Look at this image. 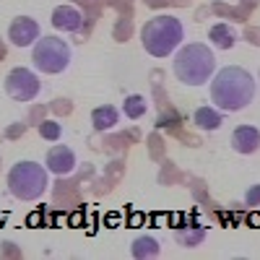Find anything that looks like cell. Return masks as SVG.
Wrapping results in <instances>:
<instances>
[{
    "mask_svg": "<svg viewBox=\"0 0 260 260\" xmlns=\"http://www.w3.org/2000/svg\"><path fill=\"white\" fill-rule=\"evenodd\" d=\"M192 120H195V125L203 127V130H219V127H221V122H224L221 112L211 110V107H201V110H195Z\"/></svg>",
    "mask_w": 260,
    "mask_h": 260,
    "instance_id": "obj_13",
    "label": "cell"
},
{
    "mask_svg": "<svg viewBox=\"0 0 260 260\" xmlns=\"http://www.w3.org/2000/svg\"><path fill=\"white\" fill-rule=\"evenodd\" d=\"M39 37H42V29H39L37 21L29 18V16L13 18V24L8 26V39H11V45H16V47H31Z\"/></svg>",
    "mask_w": 260,
    "mask_h": 260,
    "instance_id": "obj_7",
    "label": "cell"
},
{
    "mask_svg": "<svg viewBox=\"0 0 260 260\" xmlns=\"http://www.w3.org/2000/svg\"><path fill=\"white\" fill-rule=\"evenodd\" d=\"M47 172H55V175H71L76 169V154L71 146H52L47 151V159H45Z\"/></svg>",
    "mask_w": 260,
    "mask_h": 260,
    "instance_id": "obj_8",
    "label": "cell"
},
{
    "mask_svg": "<svg viewBox=\"0 0 260 260\" xmlns=\"http://www.w3.org/2000/svg\"><path fill=\"white\" fill-rule=\"evenodd\" d=\"M232 148L240 154H255L260 148V130L252 125H240L232 133Z\"/></svg>",
    "mask_w": 260,
    "mask_h": 260,
    "instance_id": "obj_9",
    "label": "cell"
},
{
    "mask_svg": "<svg viewBox=\"0 0 260 260\" xmlns=\"http://www.w3.org/2000/svg\"><path fill=\"white\" fill-rule=\"evenodd\" d=\"M255 78L250 71L240 68V65H229L216 73L211 81V99L213 104L224 112H240L255 99Z\"/></svg>",
    "mask_w": 260,
    "mask_h": 260,
    "instance_id": "obj_1",
    "label": "cell"
},
{
    "mask_svg": "<svg viewBox=\"0 0 260 260\" xmlns=\"http://www.w3.org/2000/svg\"><path fill=\"white\" fill-rule=\"evenodd\" d=\"M39 78L29 68H13L6 76V94L16 102H31L39 94Z\"/></svg>",
    "mask_w": 260,
    "mask_h": 260,
    "instance_id": "obj_6",
    "label": "cell"
},
{
    "mask_svg": "<svg viewBox=\"0 0 260 260\" xmlns=\"http://www.w3.org/2000/svg\"><path fill=\"white\" fill-rule=\"evenodd\" d=\"M31 62L42 73H62L71 65V45L62 37H39L34 42Z\"/></svg>",
    "mask_w": 260,
    "mask_h": 260,
    "instance_id": "obj_5",
    "label": "cell"
},
{
    "mask_svg": "<svg viewBox=\"0 0 260 260\" xmlns=\"http://www.w3.org/2000/svg\"><path fill=\"white\" fill-rule=\"evenodd\" d=\"M83 24V13L73 6H57L52 11V26L60 31H78Z\"/></svg>",
    "mask_w": 260,
    "mask_h": 260,
    "instance_id": "obj_10",
    "label": "cell"
},
{
    "mask_svg": "<svg viewBox=\"0 0 260 260\" xmlns=\"http://www.w3.org/2000/svg\"><path fill=\"white\" fill-rule=\"evenodd\" d=\"M175 76L187 83V86H203L208 83V78L216 71V57L213 52L201 45V42H192V45H185L177 55H175Z\"/></svg>",
    "mask_w": 260,
    "mask_h": 260,
    "instance_id": "obj_2",
    "label": "cell"
},
{
    "mask_svg": "<svg viewBox=\"0 0 260 260\" xmlns=\"http://www.w3.org/2000/svg\"><path fill=\"white\" fill-rule=\"evenodd\" d=\"M247 203L250 206H257L260 203V185H255V187L247 190Z\"/></svg>",
    "mask_w": 260,
    "mask_h": 260,
    "instance_id": "obj_18",
    "label": "cell"
},
{
    "mask_svg": "<svg viewBox=\"0 0 260 260\" xmlns=\"http://www.w3.org/2000/svg\"><path fill=\"white\" fill-rule=\"evenodd\" d=\"M208 37H211L213 45H216V47H221V50H229V47L234 45V42H237L234 29H229L226 24H216V26H211Z\"/></svg>",
    "mask_w": 260,
    "mask_h": 260,
    "instance_id": "obj_14",
    "label": "cell"
},
{
    "mask_svg": "<svg viewBox=\"0 0 260 260\" xmlns=\"http://www.w3.org/2000/svg\"><path fill=\"white\" fill-rule=\"evenodd\" d=\"M206 237V226L190 221L187 226H175V240L182 245V247H198Z\"/></svg>",
    "mask_w": 260,
    "mask_h": 260,
    "instance_id": "obj_11",
    "label": "cell"
},
{
    "mask_svg": "<svg viewBox=\"0 0 260 260\" xmlns=\"http://www.w3.org/2000/svg\"><path fill=\"white\" fill-rule=\"evenodd\" d=\"M50 175L39 161H18L8 172V190L18 201H37L47 192Z\"/></svg>",
    "mask_w": 260,
    "mask_h": 260,
    "instance_id": "obj_4",
    "label": "cell"
},
{
    "mask_svg": "<svg viewBox=\"0 0 260 260\" xmlns=\"http://www.w3.org/2000/svg\"><path fill=\"white\" fill-rule=\"evenodd\" d=\"M122 110H125V117H130V120H141V117L146 115V99L138 96V94L127 96L125 104H122Z\"/></svg>",
    "mask_w": 260,
    "mask_h": 260,
    "instance_id": "obj_16",
    "label": "cell"
},
{
    "mask_svg": "<svg viewBox=\"0 0 260 260\" xmlns=\"http://www.w3.org/2000/svg\"><path fill=\"white\" fill-rule=\"evenodd\" d=\"M39 136H42V141H60L62 127H60V122H55V120H45V122L39 125Z\"/></svg>",
    "mask_w": 260,
    "mask_h": 260,
    "instance_id": "obj_17",
    "label": "cell"
},
{
    "mask_svg": "<svg viewBox=\"0 0 260 260\" xmlns=\"http://www.w3.org/2000/svg\"><path fill=\"white\" fill-rule=\"evenodd\" d=\"M130 250H133V257H138V260L156 257V255H159V242L154 240V237H138Z\"/></svg>",
    "mask_w": 260,
    "mask_h": 260,
    "instance_id": "obj_15",
    "label": "cell"
},
{
    "mask_svg": "<svg viewBox=\"0 0 260 260\" xmlns=\"http://www.w3.org/2000/svg\"><path fill=\"white\" fill-rule=\"evenodd\" d=\"M117 120H120V112L115 110L112 104L96 107V110L91 112V122H94V127H96V130H110V127H115V125H117Z\"/></svg>",
    "mask_w": 260,
    "mask_h": 260,
    "instance_id": "obj_12",
    "label": "cell"
},
{
    "mask_svg": "<svg viewBox=\"0 0 260 260\" xmlns=\"http://www.w3.org/2000/svg\"><path fill=\"white\" fill-rule=\"evenodd\" d=\"M182 37H185V29L175 16H154L141 29V42L151 57L172 55L182 42Z\"/></svg>",
    "mask_w": 260,
    "mask_h": 260,
    "instance_id": "obj_3",
    "label": "cell"
}]
</instances>
